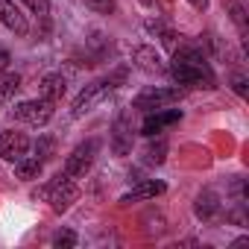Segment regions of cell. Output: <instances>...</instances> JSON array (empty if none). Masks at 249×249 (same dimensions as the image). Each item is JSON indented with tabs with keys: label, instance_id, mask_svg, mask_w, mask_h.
Listing matches in <instances>:
<instances>
[{
	"label": "cell",
	"instance_id": "23",
	"mask_svg": "<svg viewBox=\"0 0 249 249\" xmlns=\"http://www.w3.org/2000/svg\"><path fill=\"white\" fill-rule=\"evenodd\" d=\"M85 3H88L91 9H97V12H103V15H108V12L114 9V0H85Z\"/></svg>",
	"mask_w": 249,
	"mask_h": 249
},
{
	"label": "cell",
	"instance_id": "13",
	"mask_svg": "<svg viewBox=\"0 0 249 249\" xmlns=\"http://www.w3.org/2000/svg\"><path fill=\"white\" fill-rule=\"evenodd\" d=\"M132 59H135V65H138L144 73H161V71H164V62H161L159 50H156V47H150V44H141V47H135Z\"/></svg>",
	"mask_w": 249,
	"mask_h": 249
},
{
	"label": "cell",
	"instance_id": "25",
	"mask_svg": "<svg viewBox=\"0 0 249 249\" xmlns=\"http://www.w3.org/2000/svg\"><path fill=\"white\" fill-rule=\"evenodd\" d=\"M9 62H12V59H9V50L0 47V73H6V71H9Z\"/></svg>",
	"mask_w": 249,
	"mask_h": 249
},
{
	"label": "cell",
	"instance_id": "24",
	"mask_svg": "<svg viewBox=\"0 0 249 249\" xmlns=\"http://www.w3.org/2000/svg\"><path fill=\"white\" fill-rule=\"evenodd\" d=\"M231 88H234L237 97H246V76H243V73H234V76H231Z\"/></svg>",
	"mask_w": 249,
	"mask_h": 249
},
{
	"label": "cell",
	"instance_id": "7",
	"mask_svg": "<svg viewBox=\"0 0 249 249\" xmlns=\"http://www.w3.org/2000/svg\"><path fill=\"white\" fill-rule=\"evenodd\" d=\"M182 120V111L179 108H156V111H147V117H144V123H141V135H147V138H156L159 132H164L167 126H173V123H179Z\"/></svg>",
	"mask_w": 249,
	"mask_h": 249
},
{
	"label": "cell",
	"instance_id": "20",
	"mask_svg": "<svg viewBox=\"0 0 249 249\" xmlns=\"http://www.w3.org/2000/svg\"><path fill=\"white\" fill-rule=\"evenodd\" d=\"M53 147H56V141H53L50 135H44V138L36 141V156H38L41 161H47V159H53Z\"/></svg>",
	"mask_w": 249,
	"mask_h": 249
},
{
	"label": "cell",
	"instance_id": "22",
	"mask_svg": "<svg viewBox=\"0 0 249 249\" xmlns=\"http://www.w3.org/2000/svg\"><path fill=\"white\" fill-rule=\"evenodd\" d=\"M76 231H71V229H65V231H56L53 234V246H76Z\"/></svg>",
	"mask_w": 249,
	"mask_h": 249
},
{
	"label": "cell",
	"instance_id": "15",
	"mask_svg": "<svg viewBox=\"0 0 249 249\" xmlns=\"http://www.w3.org/2000/svg\"><path fill=\"white\" fill-rule=\"evenodd\" d=\"M41 167H44V161L38 159V156H24V159H18L15 161V176L18 179H24V182H33V179H38V173H41Z\"/></svg>",
	"mask_w": 249,
	"mask_h": 249
},
{
	"label": "cell",
	"instance_id": "4",
	"mask_svg": "<svg viewBox=\"0 0 249 249\" xmlns=\"http://www.w3.org/2000/svg\"><path fill=\"white\" fill-rule=\"evenodd\" d=\"M38 194L50 202V208H53L56 214H65V211L79 199V188H76V182H73L71 176H65V173H59V176H56L50 185H44Z\"/></svg>",
	"mask_w": 249,
	"mask_h": 249
},
{
	"label": "cell",
	"instance_id": "9",
	"mask_svg": "<svg viewBox=\"0 0 249 249\" xmlns=\"http://www.w3.org/2000/svg\"><path fill=\"white\" fill-rule=\"evenodd\" d=\"M0 24H3L9 33H15V36H27L30 33L27 15L12 3V0H0Z\"/></svg>",
	"mask_w": 249,
	"mask_h": 249
},
{
	"label": "cell",
	"instance_id": "21",
	"mask_svg": "<svg viewBox=\"0 0 249 249\" xmlns=\"http://www.w3.org/2000/svg\"><path fill=\"white\" fill-rule=\"evenodd\" d=\"M21 3H24L33 15H38V18H47V15H50V0H21Z\"/></svg>",
	"mask_w": 249,
	"mask_h": 249
},
{
	"label": "cell",
	"instance_id": "2",
	"mask_svg": "<svg viewBox=\"0 0 249 249\" xmlns=\"http://www.w3.org/2000/svg\"><path fill=\"white\" fill-rule=\"evenodd\" d=\"M126 79V71H114V73H108V76H103V79H94V82H88L76 97H73V106H71V114L73 117H82V114H88L100 100H106L114 88H120V82Z\"/></svg>",
	"mask_w": 249,
	"mask_h": 249
},
{
	"label": "cell",
	"instance_id": "12",
	"mask_svg": "<svg viewBox=\"0 0 249 249\" xmlns=\"http://www.w3.org/2000/svg\"><path fill=\"white\" fill-rule=\"evenodd\" d=\"M194 211H196V217H199V220L214 223V220H220V217H223V202H220L211 191H205V194H199V196H196Z\"/></svg>",
	"mask_w": 249,
	"mask_h": 249
},
{
	"label": "cell",
	"instance_id": "14",
	"mask_svg": "<svg viewBox=\"0 0 249 249\" xmlns=\"http://www.w3.org/2000/svg\"><path fill=\"white\" fill-rule=\"evenodd\" d=\"M65 91H68V85H65V76H62V73H47V76L41 79V97H44V100L56 103V100L65 97Z\"/></svg>",
	"mask_w": 249,
	"mask_h": 249
},
{
	"label": "cell",
	"instance_id": "6",
	"mask_svg": "<svg viewBox=\"0 0 249 249\" xmlns=\"http://www.w3.org/2000/svg\"><path fill=\"white\" fill-rule=\"evenodd\" d=\"M15 117L21 123H27V126H47V123L53 120V103L38 97V100H24L15 106Z\"/></svg>",
	"mask_w": 249,
	"mask_h": 249
},
{
	"label": "cell",
	"instance_id": "16",
	"mask_svg": "<svg viewBox=\"0 0 249 249\" xmlns=\"http://www.w3.org/2000/svg\"><path fill=\"white\" fill-rule=\"evenodd\" d=\"M18 88H21V76H18V73H6L3 79H0V106L9 103V97H12Z\"/></svg>",
	"mask_w": 249,
	"mask_h": 249
},
{
	"label": "cell",
	"instance_id": "26",
	"mask_svg": "<svg viewBox=\"0 0 249 249\" xmlns=\"http://www.w3.org/2000/svg\"><path fill=\"white\" fill-rule=\"evenodd\" d=\"M188 3H191L194 9H199V12H202V9H208V0H188Z\"/></svg>",
	"mask_w": 249,
	"mask_h": 249
},
{
	"label": "cell",
	"instance_id": "19",
	"mask_svg": "<svg viewBox=\"0 0 249 249\" xmlns=\"http://www.w3.org/2000/svg\"><path fill=\"white\" fill-rule=\"evenodd\" d=\"M208 47H211V53H214L217 59H226V62L231 59V50H229V44H226L220 36H214V33L208 36Z\"/></svg>",
	"mask_w": 249,
	"mask_h": 249
},
{
	"label": "cell",
	"instance_id": "18",
	"mask_svg": "<svg viewBox=\"0 0 249 249\" xmlns=\"http://www.w3.org/2000/svg\"><path fill=\"white\" fill-rule=\"evenodd\" d=\"M229 12H231V21L237 24V30H240V36L246 38V33H249V27H246V9H243V3H237V0H229Z\"/></svg>",
	"mask_w": 249,
	"mask_h": 249
},
{
	"label": "cell",
	"instance_id": "1",
	"mask_svg": "<svg viewBox=\"0 0 249 249\" xmlns=\"http://www.w3.org/2000/svg\"><path fill=\"white\" fill-rule=\"evenodd\" d=\"M170 76L176 79V85H182L185 91L188 88H214V71L205 59V53L199 47H179L173 53V62H170Z\"/></svg>",
	"mask_w": 249,
	"mask_h": 249
},
{
	"label": "cell",
	"instance_id": "5",
	"mask_svg": "<svg viewBox=\"0 0 249 249\" xmlns=\"http://www.w3.org/2000/svg\"><path fill=\"white\" fill-rule=\"evenodd\" d=\"M100 138H88V141H82L79 147H73V153L65 159V176H71V179H82L91 167H94V161H97V153H100Z\"/></svg>",
	"mask_w": 249,
	"mask_h": 249
},
{
	"label": "cell",
	"instance_id": "17",
	"mask_svg": "<svg viewBox=\"0 0 249 249\" xmlns=\"http://www.w3.org/2000/svg\"><path fill=\"white\" fill-rule=\"evenodd\" d=\"M164 156H167V141H164V138H159L156 144H150V147L144 150V161H147V164H161Z\"/></svg>",
	"mask_w": 249,
	"mask_h": 249
},
{
	"label": "cell",
	"instance_id": "10",
	"mask_svg": "<svg viewBox=\"0 0 249 249\" xmlns=\"http://www.w3.org/2000/svg\"><path fill=\"white\" fill-rule=\"evenodd\" d=\"M111 150H114V156H129V153H132V126H129L126 114H120V117L114 120V129H111Z\"/></svg>",
	"mask_w": 249,
	"mask_h": 249
},
{
	"label": "cell",
	"instance_id": "3",
	"mask_svg": "<svg viewBox=\"0 0 249 249\" xmlns=\"http://www.w3.org/2000/svg\"><path fill=\"white\" fill-rule=\"evenodd\" d=\"M182 97H185V88H182V85H150V88H144V91L132 100V108L156 111V108H167V106L179 103Z\"/></svg>",
	"mask_w": 249,
	"mask_h": 249
},
{
	"label": "cell",
	"instance_id": "8",
	"mask_svg": "<svg viewBox=\"0 0 249 249\" xmlns=\"http://www.w3.org/2000/svg\"><path fill=\"white\" fill-rule=\"evenodd\" d=\"M33 141L24 135V132H15V129H6V132H0V159L3 161H18L30 153Z\"/></svg>",
	"mask_w": 249,
	"mask_h": 249
},
{
	"label": "cell",
	"instance_id": "11",
	"mask_svg": "<svg viewBox=\"0 0 249 249\" xmlns=\"http://www.w3.org/2000/svg\"><path fill=\"white\" fill-rule=\"evenodd\" d=\"M164 191H167L164 182H159V179H144V182H138L132 191L123 194L120 202H123V205H129V202H141V199H156V196L164 194Z\"/></svg>",
	"mask_w": 249,
	"mask_h": 249
}]
</instances>
